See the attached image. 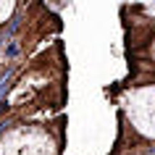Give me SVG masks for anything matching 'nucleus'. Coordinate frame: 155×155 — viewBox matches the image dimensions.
I'll return each mask as SVG.
<instances>
[{
	"mask_svg": "<svg viewBox=\"0 0 155 155\" xmlns=\"http://www.w3.org/2000/svg\"><path fill=\"white\" fill-rule=\"evenodd\" d=\"M18 53H21L18 42H16V40H11L8 45H5V50H3V58H5V61H16V58H18Z\"/></svg>",
	"mask_w": 155,
	"mask_h": 155,
	"instance_id": "nucleus-2",
	"label": "nucleus"
},
{
	"mask_svg": "<svg viewBox=\"0 0 155 155\" xmlns=\"http://www.w3.org/2000/svg\"><path fill=\"white\" fill-rule=\"evenodd\" d=\"M18 26H21V18H11V24H8V29H5V40L11 42V37L18 32Z\"/></svg>",
	"mask_w": 155,
	"mask_h": 155,
	"instance_id": "nucleus-3",
	"label": "nucleus"
},
{
	"mask_svg": "<svg viewBox=\"0 0 155 155\" xmlns=\"http://www.w3.org/2000/svg\"><path fill=\"white\" fill-rule=\"evenodd\" d=\"M0 137H3V129H0Z\"/></svg>",
	"mask_w": 155,
	"mask_h": 155,
	"instance_id": "nucleus-4",
	"label": "nucleus"
},
{
	"mask_svg": "<svg viewBox=\"0 0 155 155\" xmlns=\"http://www.w3.org/2000/svg\"><path fill=\"white\" fill-rule=\"evenodd\" d=\"M11 74H13V66H8V68L3 71V76H0V103L5 100V95H8V90H11Z\"/></svg>",
	"mask_w": 155,
	"mask_h": 155,
	"instance_id": "nucleus-1",
	"label": "nucleus"
}]
</instances>
